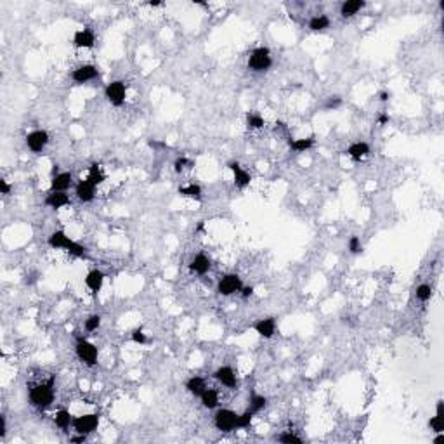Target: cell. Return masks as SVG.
Wrapping results in <instances>:
<instances>
[{
  "label": "cell",
  "instance_id": "cell-1",
  "mask_svg": "<svg viewBox=\"0 0 444 444\" xmlns=\"http://www.w3.org/2000/svg\"><path fill=\"white\" fill-rule=\"evenodd\" d=\"M30 403L31 406L38 408V410H47L52 403H54V378L47 380L45 383H38L30 389Z\"/></svg>",
  "mask_w": 444,
  "mask_h": 444
},
{
  "label": "cell",
  "instance_id": "cell-2",
  "mask_svg": "<svg viewBox=\"0 0 444 444\" xmlns=\"http://www.w3.org/2000/svg\"><path fill=\"white\" fill-rule=\"evenodd\" d=\"M49 246L51 248H58V250H65V252L72 253V255L76 257H85L87 255V248L82 246L80 243L73 241L70 236H66L65 231H54L47 239Z\"/></svg>",
  "mask_w": 444,
  "mask_h": 444
},
{
  "label": "cell",
  "instance_id": "cell-3",
  "mask_svg": "<svg viewBox=\"0 0 444 444\" xmlns=\"http://www.w3.org/2000/svg\"><path fill=\"white\" fill-rule=\"evenodd\" d=\"M273 66L271 51L267 47H257L248 56V70L255 73H264Z\"/></svg>",
  "mask_w": 444,
  "mask_h": 444
},
{
  "label": "cell",
  "instance_id": "cell-4",
  "mask_svg": "<svg viewBox=\"0 0 444 444\" xmlns=\"http://www.w3.org/2000/svg\"><path fill=\"white\" fill-rule=\"evenodd\" d=\"M214 424L221 432H232L238 429V413L227 410V408L217 410L216 415H214Z\"/></svg>",
  "mask_w": 444,
  "mask_h": 444
},
{
  "label": "cell",
  "instance_id": "cell-5",
  "mask_svg": "<svg viewBox=\"0 0 444 444\" xmlns=\"http://www.w3.org/2000/svg\"><path fill=\"white\" fill-rule=\"evenodd\" d=\"M76 356H78L80 361H83L87 366H94L97 363V356H99V351L94 344H90L85 338H76V345H75Z\"/></svg>",
  "mask_w": 444,
  "mask_h": 444
},
{
  "label": "cell",
  "instance_id": "cell-6",
  "mask_svg": "<svg viewBox=\"0 0 444 444\" xmlns=\"http://www.w3.org/2000/svg\"><path fill=\"white\" fill-rule=\"evenodd\" d=\"M99 415L97 413H87V415H80V417H75L73 418V431L76 432V434H92L94 431L97 429V425H99Z\"/></svg>",
  "mask_w": 444,
  "mask_h": 444
},
{
  "label": "cell",
  "instance_id": "cell-7",
  "mask_svg": "<svg viewBox=\"0 0 444 444\" xmlns=\"http://www.w3.org/2000/svg\"><path fill=\"white\" fill-rule=\"evenodd\" d=\"M241 288H243L241 278L234 273H229V274H224L219 280V283H217V294L229 297V295H234L238 292H241Z\"/></svg>",
  "mask_w": 444,
  "mask_h": 444
},
{
  "label": "cell",
  "instance_id": "cell-8",
  "mask_svg": "<svg viewBox=\"0 0 444 444\" xmlns=\"http://www.w3.org/2000/svg\"><path fill=\"white\" fill-rule=\"evenodd\" d=\"M104 94H106V99L110 101L113 106H122L125 103L127 97V85L122 80H115V82L108 83L106 89H104Z\"/></svg>",
  "mask_w": 444,
  "mask_h": 444
},
{
  "label": "cell",
  "instance_id": "cell-9",
  "mask_svg": "<svg viewBox=\"0 0 444 444\" xmlns=\"http://www.w3.org/2000/svg\"><path fill=\"white\" fill-rule=\"evenodd\" d=\"M49 141H51V137L45 130H33L26 136V146L33 153H42L47 148Z\"/></svg>",
  "mask_w": 444,
  "mask_h": 444
},
{
  "label": "cell",
  "instance_id": "cell-10",
  "mask_svg": "<svg viewBox=\"0 0 444 444\" xmlns=\"http://www.w3.org/2000/svg\"><path fill=\"white\" fill-rule=\"evenodd\" d=\"M97 76H99V70L94 65H82L72 72V80L78 85L90 82V80H96Z\"/></svg>",
  "mask_w": 444,
  "mask_h": 444
},
{
  "label": "cell",
  "instance_id": "cell-11",
  "mask_svg": "<svg viewBox=\"0 0 444 444\" xmlns=\"http://www.w3.org/2000/svg\"><path fill=\"white\" fill-rule=\"evenodd\" d=\"M227 168L232 172V175H234V186H236V188L245 189L246 186L250 184V181H252V175H250L248 172H246L245 168H243L241 165L238 163V161H229Z\"/></svg>",
  "mask_w": 444,
  "mask_h": 444
},
{
  "label": "cell",
  "instance_id": "cell-12",
  "mask_svg": "<svg viewBox=\"0 0 444 444\" xmlns=\"http://www.w3.org/2000/svg\"><path fill=\"white\" fill-rule=\"evenodd\" d=\"M94 44H96V35L89 28L75 31V35H73V45L76 49H92Z\"/></svg>",
  "mask_w": 444,
  "mask_h": 444
},
{
  "label": "cell",
  "instance_id": "cell-13",
  "mask_svg": "<svg viewBox=\"0 0 444 444\" xmlns=\"http://www.w3.org/2000/svg\"><path fill=\"white\" fill-rule=\"evenodd\" d=\"M214 378L219 383H222L224 387H229V389H234L236 383H238V378H236V373L231 366H221L214 371Z\"/></svg>",
  "mask_w": 444,
  "mask_h": 444
},
{
  "label": "cell",
  "instance_id": "cell-14",
  "mask_svg": "<svg viewBox=\"0 0 444 444\" xmlns=\"http://www.w3.org/2000/svg\"><path fill=\"white\" fill-rule=\"evenodd\" d=\"M75 195L82 203H89V202H92L94 196H96V186H94L90 181H87V179L85 181H80L75 188Z\"/></svg>",
  "mask_w": 444,
  "mask_h": 444
},
{
  "label": "cell",
  "instance_id": "cell-15",
  "mask_svg": "<svg viewBox=\"0 0 444 444\" xmlns=\"http://www.w3.org/2000/svg\"><path fill=\"white\" fill-rule=\"evenodd\" d=\"M73 184V175L72 172H59L58 175H54L51 181V191H63L66 193Z\"/></svg>",
  "mask_w": 444,
  "mask_h": 444
},
{
  "label": "cell",
  "instance_id": "cell-16",
  "mask_svg": "<svg viewBox=\"0 0 444 444\" xmlns=\"http://www.w3.org/2000/svg\"><path fill=\"white\" fill-rule=\"evenodd\" d=\"M253 330L264 338H273L276 333V319L274 318H264L253 325Z\"/></svg>",
  "mask_w": 444,
  "mask_h": 444
},
{
  "label": "cell",
  "instance_id": "cell-17",
  "mask_svg": "<svg viewBox=\"0 0 444 444\" xmlns=\"http://www.w3.org/2000/svg\"><path fill=\"white\" fill-rule=\"evenodd\" d=\"M349 158H352L354 161H361L363 158H366L370 154V144L365 143V141H358V143H352L351 146L345 151Z\"/></svg>",
  "mask_w": 444,
  "mask_h": 444
},
{
  "label": "cell",
  "instance_id": "cell-18",
  "mask_svg": "<svg viewBox=\"0 0 444 444\" xmlns=\"http://www.w3.org/2000/svg\"><path fill=\"white\" fill-rule=\"evenodd\" d=\"M45 205L51 207L52 210H59L70 205V196L63 191H51L45 196Z\"/></svg>",
  "mask_w": 444,
  "mask_h": 444
},
{
  "label": "cell",
  "instance_id": "cell-19",
  "mask_svg": "<svg viewBox=\"0 0 444 444\" xmlns=\"http://www.w3.org/2000/svg\"><path fill=\"white\" fill-rule=\"evenodd\" d=\"M104 273L99 269H92L87 273L85 276V287L89 288L92 294H97V292H101V288H103V283H104Z\"/></svg>",
  "mask_w": 444,
  "mask_h": 444
},
{
  "label": "cell",
  "instance_id": "cell-20",
  "mask_svg": "<svg viewBox=\"0 0 444 444\" xmlns=\"http://www.w3.org/2000/svg\"><path fill=\"white\" fill-rule=\"evenodd\" d=\"M210 267H212V260H210L205 253H198V255L191 260V264H189V269H191L193 273L198 274V276H205V274L210 271Z\"/></svg>",
  "mask_w": 444,
  "mask_h": 444
},
{
  "label": "cell",
  "instance_id": "cell-21",
  "mask_svg": "<svg viewBox=\"0 0 444 444\" xmlns=\"http://www.w3.org/2000/svg\"><path fill=\"white\" fill-rule=\"evenodd\" d=\"M366 7L365 0H345L344 3L340 5V14L342 17H352L359 12L361 9Z\"/></svg>",
  "mask_w": 444,
  "mask_h": 444
},
{
  "label": "cell",
  "instance_id": "cell-22",
  "mask_svg": "<svg viewBox=\"0 0 444 444\" xmlns=\"http://www.w3.org/2000/svg\"><path fill=\"white\" fill-rule=\"evenodd\" d=\"M200 399H202L203 408H207V410H216L219 406V392L216 389H205Z\"/></svg>",
  "mask_w": 444,
  "mask_h": 444
},
{
  "label": "cell",
  "instance_id": "cell-23",
  "mask_svg": "<svg viewBox=\"0 0 444 444\" xmlns=\"http://www.w3.org/2000/svg\"><path fill=\"white\" fill-rule=\"evenodd\" d=\"M307 28L311 31H323L326 28H330V17L326 14H316L309 19Z\"/></svg>",
  "mask_w": 444,
  "mask_h": 444
},
{
  "label": "cell",
  "instance_id": "cell-24",
  "mask_svg": "<svg viewBox=\"0 0 444 444\" xmlns=\"http://www.w3.org/2000/svg\"><path fill=\"white\" fill-rule=\"evenodd\" d=\"M288 146L295 151V153H304V151L311 149L314 146V137H304V139H290L288 141Z\"/></svg>",
  "mask_w": 444,
  "mask_h": 444
},
{
  "label": "cell",
  "instance_id": "cell-25",
  "mask_svg": "<svg viewBox=\"0 0 444 444\" xmlns=\"http://www.w3.org/2000/svg\"><path fill=\"white\" fill-rule=\"evenodd\" d=\"M186 389H188L189 394H193V396H202V392L207 389L205 385V380L202 378V376H191V378H188V382H186Z\"/></svg>",
  "mask_w": 444,
  "mask_h": 444
},
{
  "label": "cell",
  "instance_id": "cell-26",
  "mask_svg": "<svg viewBox=\"0 0 444 444\" xmlns=\"http://www.w3.org/2000/svg\"><path fill=\"white\" fill-rule=\"evenodd\" d=\"M54 424L56 427H59L61 431H68L70 425H73V417L68 410H59L54 415Z\"/></svg>",
  "mask_w": 444,
  "mask_h": 444
},
{
  "label": "cell",
  "instance_id": "cell-27",
  "mask_svg": "<svg viewBox=\"0 0 444 444\" xmlns=\"http://www.w3.org/2000/svg\"><path fill=\"white\" fill-rule=\"evenodd\" d=\"M179 195L186 196V198H191V200H202V188L198 184H188V186H182L179 188Z\"/></svg>",
  "mask_w": 444,
  "mask_h": 444
},
{
  "label": "cell",
  "instance_id": "cell-28",
  "mask_svg": "<svg viewBox=\"0 0 444 444\" xmlns=\"http://www.w3.org/2000/svg\"><path fill=\"white\" fill-rule=\"evenodd\" d=\"M104 179H106V175H104V172H103V168H101V165H97V163L90 165L89 175H87V181H90L94 186H97V184H101V182H104Z\"/></svg>",
  "mask_w": 444,
  "mask_h": 444
},
{
  "label": "cell",
  "instance_id": "cell-29",
  "mask_svg": "<svg viewBox=\"0 0 444 444\" xmlns=\"http://www.w3.org/2000/svg\"><path fill=\"white\" fill-rule=\"evenodd\" d=\"M264 125H266V122H264V118L259 115V113H255V111L246 113V127H248V129L257 130V129H262Z\"/></svg>",
  "mask_w": 444,
  "mask_h": 444
},
{
  "label": "cell",
  "instance_id": "cell-30",
  "mask_svg": "<svg viewBox=\"0 0 444 444\" xmlns=\"http://www.w3.org/2000/svg\"><path fill=\"white\" fill-rule=\"evenodd\" d=\"M266 406H267V397L260 396V394H253V396L250 397V410H252L253 413H259V411H262Z\"/></svg>",
  "mask_w": 444,
  "mask_h": 444
},
{
  "label": "cell",
  "instance_id": "cell-31",
  "mask_svg": "<svg viewBox=\"0 0 444 444\" xmlns=\"http://www.w3.org/2000/svg\"><path fill=\"white\" fill-rule=\"evenodd\" d=\"M431 297H432V287L431 285H427V283L418 285L417 287V298L418 300L427 302V300H431Z\"/></svg>",
  "mask_w": 444,
  "mask_h": 444
},
{
  "label": "cell",
  "instance_id": "cell-32",
  "mask_svg": "<svg viewBox=\"0 0 444 444\" xmlns=\"http://www.w3.org/2000/svg\"><path fill=\"white\" fill-rule=\"evenodd\" d=\"M347 250L352 253V255H358V253L363 252V245H361V239L358 238V236H351L347 241Z\"/></svg>",
  "mask_w": 444,
  "mask_h": 444
},
{
  "label": "cell",
  "instance_id": "cell-33",
  "mask_svg": "<svg viewBox=\"0 0 444 444\" xmlns=\"http://www.w3.org/2000/svg\"><path fill=\"white\" fill-rule=\"evenodd\" d=\"M276 441L285 443V444H292V443H295V444H302V438H298V436H295L292 431H288V432H283V434L278 436Z\"/></svg>",
  "mask_w": 444,
  "mask_h": 444
},
{
  "label": "cell",
  "instance_id": "cell-34",
  "mask_svg": "<svg viewBox=\"0 0 444 444\" xmlns=\"http://www.w3.org/2000/svg\"><path fill=\"white\" fill-rule=\"evenodd\" d=\"M253 411L252 410H246L245 413H241V415H238V429H246V427H250V424H252V420H253Z\"/></svg>",
  "mask_w": 444,
  "mask_h": 444
},
{
  "label": "cell",
  "instance_id": "cell-35",
  "mask_svg": "<svg viewBox=\"0 0 444 444\" xmlns=\"http://www.w3.org/2000/svg\"><path fill=\"white\" fill-rule=\"evenodd\" d=\"M101 321H103V318H101L99 314L89 316V318L85 319V330L87 332H96V330L101 326Z\"/></svg>",
  "mask_w": 444,
  "mask_h": 444
},
{
  "label": "cell",
  "instance_id": "cell-36",
  "mask_svg": "<svg viewBox=\"0 0 444 444\" xmlns=\"http://www.w3.org/2000/svg\"><path fill=\"white\" fill-rule=\"evenodd\" d=\"M429 427H431L432 431L436 432V434L443 432L444 431V417H439V415H436L434 418H431V420H429Z\"/></svg>",
  "mask_w": 444,
  "mask_h": 444
},
{
  "label": "cell",
  "instance_id": "cell-37",
  "mask_svg": "<svg viewBox=\"0 0 444 444\" xmlns=\"http://www.w3.org/2000/svg\"><path fill=\"white\" fill-rule=\"evenodd\" d=\"M342 106V97L340 96H332V97H328V99H326V103H325V110H337V108H340Z\"/></svg>",
  "mask_w": 444,
  "mask_h": 444
},
{
  "label": "cell",
  "instance_id": "cell-38",
  "mask_svg": "<svg viewBox=\"0 0 444 444\" xmlns=\"http://www.w3.org/2000/svg\"><path fill=\"white\" fill-rule=\"evenodd\" d=\"M130 338H132L134 344H146V342H148L146 333H144L141 328H136V330H134L132 335H130Z\"/></svg>",
  "mask_w": 444,
  "mask_h": 444
},
{
  "label": "cell",
  "instance_id": "cell-39",
  "mask_svg": "<svg viewBox=\"0 0 444 444\" xmlns=\"http://www.w3.org/2000/svg\"><path fill=\"white\" fill-rule=\"evenodd\" d=\"M186 165H191V161H189L188 158H186V156L177 158V160L174 161V170L179 174V172H182V170H184V168H186Z\"/></svg>",
  "mask_w": 444,
  "mask_h": 444
},
{
  "label": "cell",
  "instance_id": "cell-40",
  "mask_svg": "<svg viewBox=\"0 0 444 444\" xmlns=\"http://www.w3.org/2000/svg\"><path fill=\"white\" fill-rule=\"evenodd\" d=\"M7 434V422H5V415H0V439H3Z\"/></svg>",
  "mask_w": 444,
  "mask_h": 444
},
{
  "label": "cell",
  "instance_id": "cell-41",
  "mask_svg": "<svg viewBox=\"0 0 444 444\" xmlns=\"http://www.w3.org/2000/svg\"><path fill=\"white\" fill-rule=\"evenodd\" d=\"M10 184L9 182L5 181V179H0V193H2V195H9L10 193Z\"/></svg>",
  "mask_w": 444,
  "mask_h": 444
},
{
  "label": "cell",
  "instance_id": "cell-42",
  "mask_svg": "<svg viewBox=\"0 0 444 444\" xmlns=\"http://www.w3.org/2000/svg\"><path fill=\"white\" fill-rule=\"evenodd\" d=\"M253 295V287H243L241 288V297L243 298H248Z\"/></svg>",
  "mask_w": 444,
  "mask_h": 444
},
{
  "label": "cell",
  "instance_id": "cell-43",
  "mask_svg": "<svg viewBox=\"0 0 444 444\" xmlns=\"http://www.w3.org/2000/svg\"><path fill=\"white\" fill-rule=\"evenodd\" d=\"M70 441H72V443H85L87 441V434L73 436V438H70Z\"/></svg>",
  "mask_w": 444,
  "mask_h": 444
},
{
  "label": "cell",
  "instance_id": "cell-44",
  "mask_svg": "<svg viewBox=\"0 0 444 444\" xmlns=\"http://www.w3.org/2000/svg\"><path fill=\"white\" fill-rule=\"evenodd\" d=\"M390 122V118H389V115H387V113H382V115L378 116V123L380 125H385V123H389Z\"/></svg>",
  "mask_w": 444,
  "mask_h": 444
},
{
  "label": "cell",
  "instance_id": "cell-45",
  "mask_svg": "<svg viewBox=\"0 0 444 444\" xmlns=\"http://www.w3.org/2000/svg\"><path fill=\"white\" fill-rule=\"evenodd\" d=\"M380 101H382V103H387V101L390 99V92H380Z\"/></svg>",
  "mask_w": 444,
  "mask_h": 444
},
{
  "label": "cell",
  "instance_id": "cell-46",
  "mask_svg": "<svg viewBox=\"0 0 444 444\" xmlns=\"http://www.w3.org/2000/svg\"><path fill=\"white\" fill-rule=\"evenodd\" d=\"M441 443H444V436H443V432H439V436L434 439V444H441Z\"/></svg>",
  "mask_w": 444,
  "mask_h": 444
},
{
  "label": "cell",
  "instance_id": "cell-47",
  "mask_svg": "<svg viewBox=\"0 0 444 444\" xmlns=\"http://www.w3.org/2000/svg\"><path fill=\"white\" fill-rule=\"evenodd\" d=\"M161 3H163V2L156 0V2H148V5H151V7H158V5H161Z\"/></svg>",
  "mask_w": 444,
  "mask_h": 444
}]
</instances>
